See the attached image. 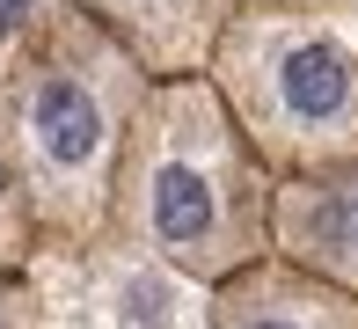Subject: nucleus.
I'll use <instances>...</instances> for the list:
<instances>
[{
	"instance_id": "nucleus-5",
	"label": "nucleus",
	"mask_w": 358,
	"mask_h": 329,
	"mask_svg": "<svg viewBox=\"0 0 358 329\" xmlns=\"http://www.w3.org/2000/svg\"><path fill=\"white\" fill-rule=\"evenodd\" d=\"M73 8L95 29H110L154 80H190L213 66L241 0H73Z\"/></svg>"
},
{
	"instance_id": "nucleus-4",
	"label": "nucleus",
	"mask_w": 358,
	"mask_h": 329,
	"mask_svg": "<svg viewBox=\"0 0 358 329\" xmlns=\"http://www.w3.org/2000/svg\"><path fill=\"white\" fill-rule=\"evenodd\" d=\"M271 256H285L322 286L358 293V161L285 176L271 190Z\"/></svg>"
},
{
	"instance_id": "nucleus-3",
	"label": "nucleus",
	"mask_w": 358,
	"mask_h": 329,
	"mask_svg": "<svg viewBox=\"0 0 358 329\" xmlns=\"http://www.w3.org/2000/svg\"><path fill=\"white\" fill-rule=\"evenodd\" d=\"M205 80L278 183L358 161V37L336 15L241 8Z\"/></svg>"
},
{
	"instance_id": "nucleus-9",
	"label": "nucleus",
	"mask_w": 358,
	"mask_h": 329,
	"mask_svg": "<svg viewBox=\"0 0 358 329\" xmlns=\"http://www.w3.org/2000/svg\"><path fill=\"white\" fill-rule=\"evenodd\" d=\"M0 329H37V293L22 271H0Z\"/></svg>"
},
{
	"instance_id": "nucleus-10",
	"label": "nucleus",
	"mask_w": 358,
	"mask_h": 329,
	"mask_svg": "<svg viewBox=\"0 0 358 329\" xmlns=\"http://www.w3.org/2000/svg\"><path fill=\"white\" fill-rule=\"evenodd\" d=\"M241 8H285V15H358V0H241Z\"/></svg>"
},
{
	"instance_id": "nucleus-1",
	"label": "nucleus",
	"mask_w": 358,
	"mask_h": 329,
	"mask_svg": "<svg viewBox=\"0 0 358 329\" xmlns=\"http://www.w3.org/2000/svg\"><path fill=\"white\" fill-rule=\"evenodd\" d=\"M271 190L278 176L256 161L213 80H154L124 139L110 241L213 293L271 256Z\"/></svg>"
},
{
	"instance_id": "nucleus-6",
	"label": "nucleus",
	"mask_w": 358,
	"mask_h": 329,
	"mask_svg": "<svg viewBox=\"0 0 358 329\" xmlns=\"http://www.w3.org/2000/svg\"><path fill=\"white\" fill-rule=\"evenodd\" d=\"M205 329H358V293L322 286V278L292 271L285 256H264L213 286Z\"/></svg>"
},
{
	"instance_id": "nucleus-8",
	"label": "nucleus",
	"mask_w": 358,
	"mask_h": 329,
	"mask_svg": "<svg viewBox=\"0 0 358 329\" xmlns=\"http://www.w3.org/2000/svg\"><path fill=\"white\" fill-rule=\"evenodd\" d=\"M66 15H73V0H0V88L22 74V59L44 52V37Z\"/></svg>"
},
{
	"instance_id": "nucleus-7",
	"label": "nucleus",
	"mask_w": 358,
	"mask_h": 329,
	"mask_svg": "<svg viewBox=\"0 0 358 329\" xmlns=\"http://www.w3.org/2000/svg\"><path fill=\"white\" fill-rule=\"evenodd\" d=\"M37 249H44L37 205H29V176H22V154H15V132H8V103H0V271H29Z\"/></svg>"
},
{
	"instance_id": "nucleus-2",
	"label": "nucleus",
	"mask_w": 358,
	"mask_h": 329,
	"mask_svg": "<svg viewBox=\"0 0 358 329\" xmlns=\"http://www.w3.org/2000/svg\"><path fill=\"white\" fill-rule=\"evenodd\" d=\"M146 88H154V74L110 29H95L80 8L0 88L44 249H95V241H110V197H117L124 139L139 125Z\"/></svg>"
}]
</instances>
